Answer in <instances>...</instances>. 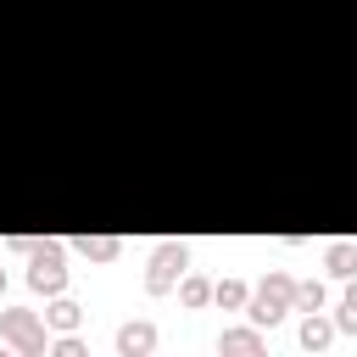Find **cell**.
<instances>
[{
	"mask_svg": "<svg viewBox=\"0 0 357 357\" xmlns=\"http://www.w3.org/2000/svg\"><path fill=\"white\" fill-rule=\"evenodd\" d=\"M0 335L22 351V357H39L45 351V324L33 318V312H22V307H11V312H0Z\"/></svg>",
	"mask_w": 357,
	"mask_h": 357,
	"instance_id": "1",
	"label": "cell"
},
{
	"mask_svg": "<svg viewBox=\"0 0 357 357\" xmlns=\"http://www.w3.org/2000/svg\"><path fill=\"white\" fill-rule=\"evenodd\" d=\"M184 262H190V251L184 245H156V257H151V273H145V290L151 296H162V290H173V279L184 273Z\"/></svg>",
	"mask_w": 357,
	"mask_h": 357,
	"instance_id": "2",
	"label": "cell"
},
{
	"mask_svg": "<svg viewBox=\"0 0 357 357\" xmlns=\"http://www.w3.org/2000/svg\"><path fill=\"white\" fill-rule=\"evenodd\" d=\"M290 296H296V284H290L284 273H273V279H268V284L257 290V301H251V324H257V329H262V324H279V318H284V301H290Z\"/></svg>",
	"mask_w": 357,
	"mask_h": 357,
	"instance_id": "3",
	"label": "cell"
},
{
	"mask_svg": "<svg viewBox=\"0 0 357 357\" xmlns=\"http://www.w3.org/2000/svg\"><path fill=\"white\" fill-rule=\"evenodd\" d=\"M28 284L33 290H61L67 284V268H61V245H33V268H28Z\"/></svg>",
	"mask_w": 357,
	"mask_h": 357,
	"instance_id": "4",
	"label": "cell"
},
{
	"mask_svg": "<svg viewBox=\"0 0 357 357\" xmlns=\"http://www.w3.org/2000/svg\"><path fill=\"white\" fill-rule=\"evenodd\" d=\"M117 351L123 357H151L156 351V329L151 324H123L117 329Z\"/></svg>",
	"mask_w": 357,
	"mask_h": 357,
	"instance_id": "5",
	"label": "cell"
},
{
	"mask_svg": "<svg viewBox=\"0 0 357 357\" xmlns=\"http://www.w3.org/2000/svg\"><path fill=\"white\" fill-rule=\"evenodd\" d=\"M223 357H268L262 351V340H257V329H223Z\"/></svg>",
	"mask_w": 357,
	"mask_h": 357,
	"instance_id": "6",
	"label": "cell"
},
{
	"mask_svg": "<svg viewBox=\"0 0 357 357\" xmlns=\"http://www.w3.org/2000/svg\"><path fill=\"white\" fill-rule=\"evenodd\" d=\"M329 340H335V324L318 318V312H307V324H301V346H307V351H324Z\"/></svg>",
	"mask_w": 357,
	"mask_h": 357,
	"instance_id": "7",
	"label": "cell"
},
{
	"mask_svg": "<svg viewBox=\"0 0 357 357\" xmlns=\"http://www.w3.org/2000/svg\"><path fill=\"white\" fill-rule=\"evenodd\" d=\"M329 273H340V279L357 273V245H351V240H335V245H329Z\"/></svg>",
	"mask_w": 357,
	"mask_h": 357,
	"instance_id": "8",
	"label": "cell"
},
{
	"mask_svg": "<svg viewBox=\"0 0 357 357\" xmlns=\"http://www.w3.org/2000/svg\"><path fill=\"white\" fill-rule=\"evenodd\" d=\"M45 318H50L61 335H73V329H78V307H73V301H50V312H45Z\"/></svg>",
	"mask_w": 357,
	"mask_h": 357,
	"instance_id": "9",
	"label": "cell"
},
{
	"mask_svg": "<svg viewBox=\"0 0 357 357\" xmlns=\"http://www.w3.org/2000/svg\"><path fill=\"white\" fill-rule=\"evenodd\" d=\"M290 301H296L301 312H318V307H324V284H296V296H290Z\"/></svg>",
	"mask_w": 357,
	"mask_h": 357,
	"instance_id": "10",
	"label": "cell"
},
{
	"mask_svg": "<svg viewBox=\"0 0 357 357\" xmlns=\"http://www.w3.org/2000/svg\"><path fill=\"white\" fill-rule=\"evenodd\" d=\"M206 296H212V284H206L201 273H195V279H184V301H190V307H201Z\"/></svg>",
	"mask_w": 357,
	"mask_h": 357,
	"instance_id": "11",
	"label": "cell"
},
{
	"mask_svg": "<svg viewBox=\"0 0 357 357\" xmlns=\"http://www.w3.org/2000/svg\"><path fill=\"white\" fill-rule=\"evenodd\" d=\"M212 296H218L223 307H240V301H245V284H234V279H229V284H218Z\"/></svg>",
	"mask_w": 357,
	"mask_h": 357,
	"instance_id": "12",
	"label": "cell"
},
{
	"mask_svg": "<svg viewBox=\"0 0 357 357\" xmlns=\"http://www.w3.org/2000/svg\"><path fill=\"white\" fill-rule=\"evenodd\" d=\"M340 329H357V284H351L346 301H340Z\"/></svg>",
	"mask_w": 357,
	"mask_h": 357,
	"instance_id": "13",
	"label": "cell"
},
{
	"mask_svg": "<svg viewBox=\"0 0 357 357\" xmlns=\"http://www.w3.org/2000/svg\"><path fill=\"white\" fill-rule=\"evenodd\" d=\"M84 251H89V257H100V262H106V257H117V240H84Z\"/></svg>",
	"mask_w": 357,
	"mask_h": 357,
	"instance_id": "14",
	"label": "cell"
},
{
	"mask_svg": "<svg viewBox=\"0 0 357 357\" xmlns=\"http://www.w3.org/2000/svg\"><path fill=\"white\" fill-rule=\"evenodd\" d=\"M50 357H84V340H73V335H67V340H56V351H50Z\"/></svg>",
	"mask_w": 357,
	"mask_h": 357,
	"instance_id": "15",
	"label": "cell"
},
{
	"mask_svg": "<svg viewBox=\"0 0 357 357\" xmlns=\"http://www.w3.org/2000/svg\"><path fill=\"white\" fill-rule=\"evenodd\" d=\"M0 290H6V273H0Z\"/></svg>",
	"mask_w": 357,
	"mask_h": 357,
	"instance_id": "16",
	"label": "cell"
}]
</instances>
